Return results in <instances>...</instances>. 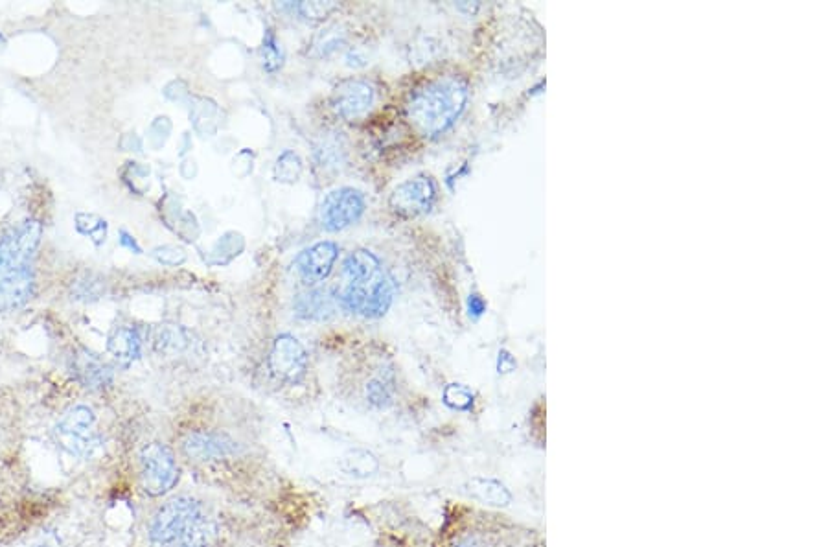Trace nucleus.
<instances>
[{"instance_id": "f257e3e1", "label": "nucleus", "mask_w": 828, "mask_h": 547, "mask_svg": "<svg viewBox=\"0 0 828 547\" xmlns=\"http://www.w3.org/2000/svg\"><path fill=\"white\" fill-rule=\"evenodd\" d=\"M39 222L13 227L0 242V312L21 308L34 295V257L41 242Z\"/></svg>"}, {"instance_id": "f03ea898", "label": "nucleus", "mask_w": 828, "mask_h": 547, "mask_svg": "<svg viewBox=\"0 0 828 547\" xmlns=\"http://www.w3.org/2000/svg\"><path fill=\"white\" fill-rule=\"evenodd\" d=\"M468 102V85L459 76H444L414 89L405 115L422 137H437L455 124Z\"/></svg>"}, {"instance_id": "7ed1b4c3", "label": "nucleus", "mask_w": 828, "mask_h": 547, "mask_svg": "<svg viewBox=\"0 0 828 547\" xmlns=\"http://www.w3.org/2000/svg\"><path fill=\"white\" fill-rule=\"evenodd\" d=\"M346 288L341 301L346 310L376 319L387 314L394 297V284L370 251L359 249L343 264Z\"/></svg>"}, {"instance_id": "20e7f679", "label": "nucleus", "mask_w": 828, "mask_h": 547, "mask_svg": "<svg viewBox=\"0 0 828 547\" xmlns=\"http://www.w3.org/2000/svg\"><path fill=\"white\" fill-rule=\"evenodd\" d=\"M140 483L153 498L164 496L179 481V465L172 450L162 443H151L140 452Z\"/></svg>"}, {"instance_id": "39448f33", "label": "nucleus", "mask_w": 828, "mask_h": 547, "mask_svg": "<svg viewBox=\"0 0 828 547\" xmlns=\"http://www.w3.org/2000/svg\"><path fill=\"white\" fill-rule=\"evenodd\" d=\"M201 514V505L190 496H179L164 503L150 524V540L155 547H173L184 529Z\"/></svg>"}, {"instance_id": "423d86ee", "label": "nucleus", "mask_w": 828, "mask_h": 547, "mask_svg": "<svg viewBox=\"0 0 828 547\" xmlns=\"http://www.w3.org/2000/svg\"><path fill=\"white\" fill-rule=\"evenodd\" d=\"M98 439L96 415L87 406L70 408L56 426V441L70 455L85 457L92 454Z\"/></svg>"}, {"instance_id": "0eeeda50", "label": "nucleus", "mask_w": 828, "mask_h": 547, "mask_svg": "<svg viewBox=\"0 0 828 547\" xmlns=\"http://www.w3.org/2000/svg\"><path fill=\"white\" fill-rule=\"evenodd\" d=\"M363 212H365V198L359 190L337 188L322 201L319 218H321L322 229L330 233H339L346 227L359 222Z\"/></svg>"}, {"instance_id": "6e6552de", "label": "nucleus", "mask_w": 828, "mask_h": 547, "mask_svg": "<svg viewBox=\"0 0 828 547\" xmlns=\"http://www.w3.org/2000/svg\"><path fill=\"white\" fill-rule=\"evenodd\" d=\"M269 369L278 380L297 384L308 371V354L299 339L282 334L275 339L269 354Z\"/></svg>"}, {"instance_id": "1a4fd4ad", "label": "nucleus", "mask_w": 828, "mask_h": 547, "mask_svg": "<svg viewBox=\"0 0 828 547\" xmlns=\"http://www.w3.org/2000/svg\"><path fill=\"white\" fill-rule=\"evenodd\" d=\"M437 198V188L427 175H418L413 179H407L402 185L394 188L391 196V209L405 216L414 218L424 212H429Z\"/></svg>"}, {"instance_id": "9d476101", "label": "nucleus", "mask_w": 828, "mask_h": 547, "mask_svg": "<svg viewBox=\"0 0 828 547\" xmlns=\"http://www.w3.org/2000/svg\"><path fill=\"white\" fill-rule=\"evenodd\" d=\"M183 454L194 463L221 461L236 454V443L221 433L214 431H192L184 437Z\"/></svg>"}, {"instance_id": "9b49d317", "label": "nucleus", "mask_w": 828, "mask_h": 547, "mask_svg": "<svg viewBox=\"0 0 828 547\" xmlns=\"http://www.w3.org/2000/svg\"><path fill=\"white\" fill-rule=\"evenodd\" d=\"M374 102V89L361 80H345L335 85L332 107L339 117L346 120L365 115Z\"/></svg>"}, {"instance_id": "f8f14e48", "label": "nucleus", "mask_w": 828, "mask_h": 547, "mask_svg": "<svg viewBox=\"0 0 828 547\" xmlns=\"http://www.w3.org/2000/svg\"><path fill=\"white\" fill-rule=\"evenodd\" d=\"M337 255L339 249L334 242H319L310 249H304L295 260V269L300 280L310 286L322 282L332 273Z\"/></svg>"}, {"instance_id": "ddd939ff", "label": "nucleus", "mask_w": 828, "mask_h": 547, "mask_svg": "<svg viewBox=\"0 0 828 547\" xmlns=\"http://www.w3.org/2000/svg\"><path fill=\"white\" fill-rule=\"evenodd\" d=\"M70 369L87 389H105L113 384V369L89 350H76L70 358Z\"/></svg>"}, {"instance_id": "4468645a", "label": "nucleus", "mask_w": 828, "mask_h": 547, "mask_svg": "<svg viewBox=\"0 0 828 547\" xmlns=\"http://www.w3.org/2000/svg\"><path fill=\"white\" fill-rule=\"evenodd\" d=\"M337 310V295L332 290H311L302 293L295 301V312L302 319L322 321L332 317Z\"/></svg>"}, {"instance_id": "2eb2a0df", "label": "nucleus", "mask_w": 828, "mask_h": 547, "mask_svg": "<svg viewBox=\"0 0 828 547\" xmlns=\"http://www.w3.org/2000/svg\"><path fill=\"white\" fill-rule=\"evenodd\" d=\"M218 540V524L201 513L184 529L183 535L179 536L173 547H216Z\"/></svg>"}, {"instance_id": "dca6fc26", "label": "nucleus", "mask_w": 828, "mask_h": 547, "mask_svg": "<svg viewBox=\"0 0 828 547\" xmlns=\"http://www.w3.org/2000/svg\"><path fill=\"white\" fill-rule=\"evenodd\" d=\"M140 349H142L140 334L137 328H131V326L115 328L107 341V350L111 352V356H115V360L124 365L137 360L140 356Z\"/></svg>"}, {"instance_id": "f3484780", "label": "nucleus", "mask_w": 828, "mask_h": 547, "mask_svg": "<svg viewBox=\"0 0 828 547\" xmlns=\"http://www.w3.org/2000/svg\"><path fill=\"white\" fill-rule=\"evenodd\" d=\"M466 492L473 500L481 501L490 507H506L512 503L510 490L497 479L473 478L472 481H468Z\"/></svg>"}, {"instance_id": "a211bd4d", "label": "nucleus", "mask_w": 828, "mask_h": 547, "mask_svg": "<svg viewBox=\"0 0 828 547\" xmlns=\"http://www.w3.org/2000/svg\"><path fill=\"white\" fill-rule=\"evenodd\" d=\"M341 468H343L345 474L352 476V478L365 479L374 476L378 472L380 461L372 452L356 448V450H350L341 457Z\"/></svg>"}, {"instance_id": "6ab92c4d", "label": "nucleus", "mask_w": 828, "mask_h": 547, "mask_svg": "<svg viewBox=\"0 0 828 547\" xmlns=\"http://www.w3.org/2000/svg\"><path fill=\"white\" fill-rule=\"evenodd\" d=\"M365 395H367L368 404L374 408L383 409L391 406L392 396H394V382H392L391 374H380L372 378L365 387Z\"/></svg>"}, {"instance_id": "aec40b11", "label": "nucleus", "mask_w": 828, "mask_h": 547, "mask_svg": "<svg viewBox=\"0 0 828 547\" xmlns=\"http://www.w3.org/2000/svg\"><path fill=\"white\" fill-rule=\"evenodd\" d=\"M300 174H302V161L299 155L295 152H284L275 164V179L280 183H297Z\"/></svg>"}, {"instance_id": "412c9836", "label": "nucleus", "mask_w": 828, "mask_h": 547, "mask_svg": "<svg viewBox=\"0 0 828 547\" xmlns=\"http://www.w3.org/2000/svg\"><path fill=\"white\" fill-rule=\"evenodd\" d=\"M76 227L81 234L85 236H92L94 244L100 245L105 242V234H107V223L102 218L94 216V214H78L76 216Z\"/></svg>"}, {"instance_id": "4be33fe9", "label": "nucleus", "mask_w": 828, "mask_h": 547, "mask_svg": "<svg viewBox=\"0 0 828 547\" xmlns=\"http://www.w3.org/2000/svg\"><path fill=\"white\" fill-rule=\"evenodd\" d=\"M444 402L457 411H470L473 408V393L462 384H449L444 389Z\"/></svg>"}, {"instance_id": "5701e85b", "label": "nucleus", "mask_w": 828, "mask_h": 547, "mask_svg": "<svg viewBox=\"0 0 828 547\" xmlns=\"http://www.w3.org/2000/svg\"><path fill=\"white\" fill-rule=\"evenodd\" d=\"M262 63H264V69L269 70V72H275V70L280 69V67H282V63H284L282 48L278 45L275 34H273L271 30H267V34H265L264 37V45H262Z\"/></svg>"}, {"instance_id": "b1692460", "label": "nucleus", "mask_w": 828, "mask_h": 547, "mask_svg": "<svg viewBox=\"0 0 828 547\" xmlns=\"http://www.w3.org/2000/svg\"><path fill=\"white\" fill-rule=\"evenodd\" d=\"M339 6L335 2H299L293 4V10L308 19V21H321L324 17H328L330 13L335 12Z\"/></svg>"}, {"instance_id": "393cba45", "label": "nucleus", "mask_w": 828, "mask_h": 547, "mask_svg": "<svg viewBox=\"0 0 828 547\" xmlns=\"http://www.w3.org/2000/svg\"><path fill=\"white\" fill-rule=\"evenodd\" d=\"M153 257L157 258L164 266H181L186 260V253L181 247H173V245H164V247H157L153 251Z\"/></svg>"}, {"instance_id": "a878e982", "label": "nucleus", "mask_w": 828, "mask_h": 547, "mask_svg": "<svg viewBox=\"0 0 828 547\" xmlns=\"http://www.w3.org/2000/svg\"><path fill=\"white\" fill-rule=\"evenodd\" d=\"M345 41L343 34H339L337 30H326L319 35V39L315 41V48H319V56H326L330 52H334L335 48L339 47Z\"/></svg>"}, {"instance_id": "bb28decb", "label": "nucleus", "mask_w": 828, "mask_h": 547, "mask_svg": "<svg viewBox=\"0 0 828 547\" xmlns=\"http://www.w3.org/2000/svg\"><path fill=\"white\" fill-rule=\"evenodd\" d=\"M516 369V360L512 358L510 352L501 350L499 352V373H512Z\"/></svg>"}, {"instance_id": "cd10ccee", "label": "nucleus", "mask_w": 828, "mask_h": 547, "mask_svg": "<svg viewBox=\"0 0 828 547\" xmlns=\"http://www.w3.org/2000/svg\"><path fill=\"white\" fill-rule=\"evenodd\" d=\"M468 310H470V315H473V317L483 315L486 312V303H484L483 297L481 295H470Z\"/></svg>"}, {"instance_id": "c85d7f7f", "label": "nucleus", "mask_w": 828, "mask_h": 547, "mask_svg": "<svg viewBox=\"0 0 828 547\" xmlns=\"http://www.w3.org/2000/svg\"><path fill=\"white\" fill-rule=\"evenodd\" d=\"M120 245H122V247H126V249H129L131 253H137V255L138 253H142V249H140V245L135 242V238H133L131 234H127L126 231H122V233H120Z\"/></svg>"}, {"instance_id": "c756f323", "label": "nucleus", "mask_w": 828, "mask_h": 547, "mask_svg": "<svg viewBox=\"0 0 828 547\" xmlns=\"http://www.w3.org/2000/svg\"><path fill=\"white\" fill-rule=\"evenodd\" d=\"M453 547H486L477 536H464Z\"/></svg>"}, {"instance_id": "7c9ffc66", "label": "nucleus", "mask_w": 828, "mask_h": 547, "mask_svg": "<svg viewBox=\"0 0 828 547\" xmlns=\"http://www.w3.org/2000/svg\"><path fill=\"white\" fill-rule=\"evenodd\" d=\"M37 547H61L59 546L58 538H46L43 544H39Z\"/></svg>"}, {"instance_id": "2f4dec72", "label": "nucleus", "mask_w": 828, "mask_h": 547, "mask_svg": "<svg viewBox=\"0 0 828 547\" xmlns=\"http://www.w3.org/2000/svg\"><path fill=\"white\" fill-rule=\"evenodd\" d=\"M0 43H4V37L2 35H0Z\"/></svg>"}]
</instances>
